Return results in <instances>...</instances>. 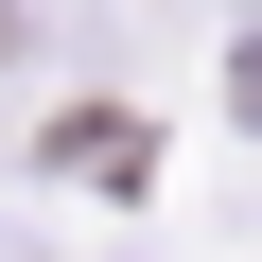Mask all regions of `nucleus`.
<instances>
[{
	"label": "nucleus",
	"instance_id": "1",
	"mask_svg": "<svg viewBox=\"0 0 262 262\" xmlns=\"http://www.w3.org/2000/svg\"><path fill=\"white\" fill-rule=\"evenodd\" d=\"M0 53H18V18H0Z\"/></svg>",
	"mask_w": 262,
	"mask_h": 262
}]
</instances>
